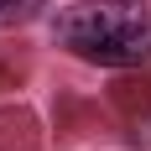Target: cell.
Here are the masks:
<instances>
[{"mask_svg":"<svg viewBox=\"0 0 151 151\" xmlns=\"http://www.w3.org/2000/svg\"><path fill=\"white\" fill-rule=\"evenodd\" d=\"M42 11H47V0H0V31L26 26V21H37Z\"/></svg>","mask_w":151,"mask_h":151,"instance_id":"7a4b0ae2","label":"cell"},{"mask_svg":"<svg viewBox=\"0 0 151 151\" xmlns=\"http://www.w3.org/2000/svg\"><path fill=\"white\" fill-rule=\"evenodd\" d=\"M52 42L94 68L151 63V0H73L52 16Z\"/></svg>","mask_w":151,"mask_h":151,"instance_id":"6da1fadb","label":"cell"}]
</instances>
